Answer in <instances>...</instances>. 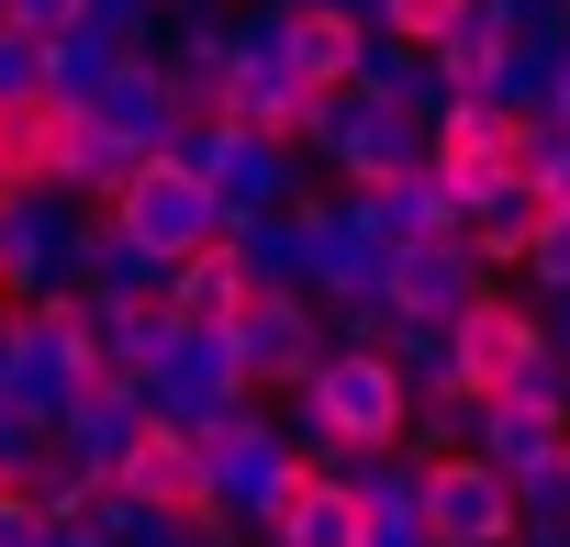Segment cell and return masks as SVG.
I'll list each match as a JSON object with an SVG mask.
<instances>
[{
	"instance_id": "obj_40",
	"label": "cell",
	"mask_w": 570,
	"mask_h": 547,
	"mask_svg": "<svg viewBox=\"0 0 570 547\" xmlns=\"http://www.w3.org/2000/svg\"><path fill=\"white\" fill-rule=\"evenodd\" d=\"M548 123H570V46L548 57Z\"/></svg>"
},
{
	"instance_id": "obj_39",
	"label": "cell",
	"mask_w": 570,
	"mask_h": 547,
	"mask_svg": "<svg viewBox=\"0 0 570 547\" xmlns=\"http://www.w3.org/2000/svg\"><path fill=\"white\" fill-rule=\"evenodd\" d=\"M0 547H46V514H35L23 480H0Z\"/></svg>"
},
{
	"instance_id": "obj_28",
	"label": "cell",
	"mask_w": 570,
	"mask_h": 547,
	"mask_svg": "<svg viewBox=\"0 0 570 547\" xmlns=\"http://www.w3.org/2000/svg\"><path fill=\"white\" fill-rule=\"evenodd\" d=\"M112 34H90V23H68V34H46V101H68V112H90V90L112 79Z\"/></svg>"
},
{
	"instance_id": "obj_7",
	"label": "cell",
	"mask_w": 570,
	"mask_h": 547,
	"mask_svg": "<svg viewBox=\"0 0 570 547\" xmlns=\"http://www.w3.org/2000/svg\"><path fill=\"white\" fill-rule=\"evenodd\" d=\"M325 347H336V325H325L314 291H246V314H235V358H246V391H257V402H268V391H303Z\"/></svg>"
},
{
	"instance_id": "obj_38",
	"label": "cell",
	"mask_w": 570,
	"mask_h": 547,
	"mask_svg": "<svg viewBox=\"0 0 570 547\" xmlns=\"http://www.w3.org/2000/svg\"><path fill=\"white\" fill-rule=\"evenodd\" d=\"M0 23L46 46V34H68V23H79V0H0Z\"/></svg>"
},
{
	"instance_id": "obj_45",
	"label": "cell",
	"mask_w": 570,
	"mask_h": 547,
	"mask_svg": "<svg viewBox=\"0 0 570 547\" xmlns=\"http://www.w3.org/2000/svg\"><path fill=\"white\" fill-rule=\"evenodd\" d=\"M514 547H570V536H514Z\"/></svg>"
},
{
	"instance_id": "obj_2",
	"label": "cell",
	"mask_w": 570,
	"mask_h": 547,
	"mask_svg": "<svg viewBox=\"0 0 570 547\" xmlns=\"http://www.w3.org/2000/svg\"><path fill=\"white\" fill-rule=\"evenodd\" d=\"M303 157H314L336 190H381V179L425 168V123H414L403 101L336 79V90H314V112H303Z\"/></svg>"
},
{
	"instance_id": "obj_34",
	"label": "cell",
	"mask_w": 570,
	"mask_h": 547,
	"mask_svg": "<svg viewBox=\"0 0 570 547\" xmlns=\"http://www.w3.org/2000/svg\"><path fill=\"white\" fill-rule=\"evenodd\" d=\"M459 23V0H370V34H403V46H436Z\"/></svg>"
},
{
	"instance_id": "obj_33",
	"label": "cell",
	"mask_w": 570,
	"mask_h": 547,
	"mask_svg": "<svg viewBox=\"0 0 570 547\" xmlns=\"http://www.w3.org/2000/svg\"><path fill=\"white\" fill-rule=\"evenodd\" d=\"M403 447H414V458H448V447H470V391H414V425H403Z\"/></svg>"
},
{
	"instance_id": "obj_30",
	"label": "cell",
	"mask_w": 570,
	"mask_h": 547,
	"mask_svg": "<svg viewBox=\"0 0 570 547\" xmlns=\"http://www.w3.org/2000/svg\"><path fill=\"white\" fill-rule=\"evenodd\" d=\"M514 514H525V536H570V447H548L537 469H514Z\"/></svg>"
},
{
	"instance_id": "obj_32",
	"label": "cell",
	"mask_w": 570,
	"mask_h": 547,
	"mask_svg": "<svg viewBox=\"0 0 570 547\" xmlns=\"http://www.w3.org/2000/svg\"><path fill=\"white\" fill-rule=\"evenodd\" d=\"M503 391H514V402H537V414H570V347H559V336H537V347L503 369Z\"/></svg>"
},
{
	"instance_id": "obj_21",
	"label": "cell",
	"mask_w": 570,
	"mask_h": 547,
	"mask_svg": "<svg viewBox=\"0 0 570 547\" xmlns=\"http://www.w3.org/2000/svg\"><path fill=\"white\" fill-rule=\"evenodd\" d=\"M246 291H257V280H246V257H235L224 235H213V246H190V257L168 268V314H179V325H235V314H246Z\"/></svg>"
},
{
	"instance_id": "obj_9",
	"label": "cell",
	"mask_w": 570,
	"mask_h": 547,
	"mask_svg": "<svg viewBox=\"0 0 570 547\" xmlns=\"http://www.w3.org/2000/svg\"><path fill=\"white\" fill-rule=\"evenodd\" d=\"M124 235H146V246H168V257H190V246H213L224 235V201L190 179V157H135V179L101 201Z\"/></svg>"
},
{
	"instance_id": "obj_10",
	"label": "cell",
	"mask_w": 570,
	"mask_h": 547,
	"mask_svg": "<svg viewBox=\"0 0 570 547\" xmlns=\"http://www.w3.org/2000/svg\"><path fill=\"white\" fill-rule=\"evenodd\" d=\"M481 291H492V268H481L470 235H403V246H392V314H436V325H459Z\"/></svg>"
},
{
	"instance_id": "obj_6",
	"label": "cell",
	"mask_w": 570,
	"mask_h": 547,
	"mask_svg": "<svg viewBox=\"0 0 570 547\" xmlns=\"http://www.w3.org/2000/svg\"><path fill=\"white\" fill-rule=\"evenodd\" d=\"M146 414L157 425H213L224 402H246V358H235V325H179L146 369Z\"/></svg>"
},
{
	"instance_id": "obj_14",
	"label": "cell",
	"mask_w": 570,
	"mask_h": 547,
	"mask_svg": "<svg viewBox=\"0 0 570 547\" xmlns=\"http://www.w3.org/2000/svg\"><path fill=\"white\" fill-rule=\"evenodd\" d=\"M224 246L246 257V280H257V291H314V212H303V201H279V212H235Z\"/></svg>"
},
{
	"instance_id": "obj_37",
	"label": "cell",
	"mask_w": 570,
	"mask_h": 547,
	"mask_svg": "<svg viewBox=\"0 0 570 547\" xmlns=\"http://www.w3.org/2000/svg\"><path fill=\"white\" fill-rule=\"evenodd\" d=\"M503 34L514 46H570V0H503Z\"/></svg>"
},
{
	"instance_id": "obj_26",
	"label": "cell",
	"mask_w": 570,
	"mask_h": 547,
	"mask_svg": "<svg viewBox=\"0 0 570 547\" xmlns=\"http://www.w3.org/2000/svg\"><path fill=\"white\" fill-rule=\"evenodd\" d=\"M370 212H381V235L403 246V235H459V190H448V168L425 157V168H403V179H381L370 190Z\"/></svg>"
},
{
	"instance_id": "obj_42",
	"label": "cell",
	"mask_w": 570,
	"mask_h": 547,
	"mask_svg": "<svg viewBox=\"0 0 570 547\" xmlns=\"http://www.w3.org/2000/svg\"><path fill=\"white\" fill-rule=\"evenodd\" d=\"M537 325H548V336L570 347V291H548V302H537Z\"/></svg>"
},
{
	"instance_id": "obj_11",
	"label": "cell",
	"mask_w": 570,
	"mask_h": 547,
	"mask_svg": "<svg viewBox=\"0 0 570 547\" xmlns=\"http://www.w3.org/2000/svg\"><path fill=\"white\" fill-rule=\"evenodd\" d=\"M146 425H157V414H146V380H135V369H90V380H79V402L57 414V436H68L101 480L135 458V436H146Z\"/></svg>"
},
{
	"instance_id": "obj_48",
	"label": "cell",
	"mask_w": 570,
	"mask_h": 547,
	"mask_svg": "<svg viewBox=\"0 0 570 547\" xmlns=\"http://www.w3.org/2000/svg\"><path fill=\"white\" fill-rule=\"evenodd\" d=\"M257 547H279V536H257Z\"/></svg>"
},
{
	"instance_id": "obj_20",
	"label": "cell",
	"mask_w": 570,
	"mask_h": 547,
	"mask_svg": "<svg viewBox=\"0 0 570 547\" xmlns=\"http://www.w3.org/2000/svg\"><path fill=\"white\" fill-rule=\"evenodd\" d=\"M79 325H90V358H101V369H146V358L179 336L168 302H124V291H79Z\"/></svg>"
},
{
	"instance_id": "obj_41",
	"label": "cell",
	"mask_w": 570,
	"mask_h": 547,
	"mask_svg": "<svg viewBox=\"0 0 570 547\" xmlns=\"http://www.w3.org/2000/svg\"><path fill=\"white\" fill-rule=\"evenodd\" d=\"M370 547H436L425 525H370Z\"/></svg>"
},
{
	"instance_id": "obj_24",
	"label": "cell",
	"mask_w": 570,
	"mask_h": 547,
	"mask_svg": "<svg viewBox=\"0 0 570 547\" xmlns=\"http://www.w3.org/2000/svg\"><path fill=\"white\" fill-rule=\"evenodd\" d=\"M425 57H436V79H448V90H492V68L514 57V34H503V0H459V23H448Z\"/></svg>"
},
{
	"instance_id": "obj_43",
	"label": "cell",
	"mask_w": 570,
	"mask_h": 547,
	"mask_svg": "<svg viewBox=\"0 0 570 547\" xmlns=\"http://www.w3.org/2000/svg\"><path fill=\"white\" fill-rule=\"evenodd\" d=\"M46 547H112V536H90V525H46Z\"/></svg>"
},
{
	"instance_id": "obj_16",
	"label": "cell",
	"mask_w": 570,
	"mask_h": 547,
	"mask_svg": "<svg viewBox=\"0 0 570 547\" xmlns=\"http://www.w3.org/2000/svg\"><path fill=\"white\" fill-rule=\"evenodd\" d=\"M168 246H146V235H124L112 212H90V246H79V291H124V302H168Z\"/></svg>"
},
{
	"instance_id": "obj_25",
	"label": "cell",
	"mask_w": 570,
	"mask_h": 547,
	"mask_svg": "<svg viewBox=\"0 0 570 547\" xmlns=\"http://www.w3.org/2000/svg\"><path fill=\"white\" fill-rule=\"evenodd\" d=\"M57 135H68V101H46V90L0 101V190L12 179H57Z\"/></svg>"
},
{
	"instance_id": "obj_22",
	"label": "cell",
	"mask_w": 570,
	"mask_h": 547,
	"mask_svg": "<svg viewBox=\"0 0 570 547\" xmlns=\"http://www.w3.org/2000/svg\"><path fill=\"white\" fill-rule=\"evenodd\" d=\"M268 536H279V547H370V514H358V491H347L336 469H303V491L279 503Z\"/></svg>"
},
{
	"instance_id": "obj_17",
	"label": "cell",
	"mask_w": 570,
	"mask_h": 547,
	"mask_svg": "<svg viewBox=\"0 0 570 547\" xmlns=\"http://www.w3.org/2000/svg\"><path fill=\"white\" fill-rule=\"evenodd\" d=\"M537 212H548V190L514 168V179H492V190H470V212H459V235L481 246V268L492 280H514V257H525V235H537Z\"/></svg>"
},
{
	"instance_id": "obj_5",
	"label": "cell",
	"mask_w": 570,
	"mask_h": 547,
	"mask_svg": "<svg viewBox=\"0 0 570 547\" xmlns=\"http://www.w3.org/2000/svg\"><path fill=\"white\" fill-rule=\"evenodd\" d=\"M101 358H90V325H79V291H57V302H12V402L23 414H68L79 402V380H90Z\"/></svg>"
},
{
	"instance_id": "obj_13",
	"label": "cell",
	"mask_w": 570,
	"mask_h": 547,
	"mask_svg": "<svg viewBox=\"0 0 570 547\" xmlns=\"http://www.w3.org/2000/svg\"><path fill=\"white\" fill-rule=\"evenodd\" d=\"M90 112L124 135V146H146V157H168L190 123H179V101H168V68L157 57H112V79L90 90Z\"/></svg>"
},
{
	"instance_id": "obj_15",
	"label": "cell",
	"mask_w": 570,
	"mask_h": 547,
	"mask_svg": "<svg viewBox=\"0 0 570 547\" xmlns=\"http://www.w3.org/2000/svg\"><path fill=\"white\" fill-rule=\"evenodd\" d=\"M112 480H124L135 503L179 514V525H190V514H213V503H202V436H190V425H146V436H135V458H124Z\"/></svg>"
},
{
	"instance_id": "obj_47",
	"label": "cell",
	"mask_w": 570,
	"mask_h": 547,
	"mask_svg": "<svg viewBox=\"0 0 570 547\" xmlns=\"http://www.w3.org/2000/svg\"><path fill=\"white\" fill-rule=\"evenodd\" d=\"M224 12H246V0H224Z\"/></svg>"
},
{
	"instance_id": "obj_18",
	"label": "cell",
	"mask_w": 570,
	"mask_h": 547,
	"mask_svg": "<svg viewBox=\"0 0 570 547\" xmlns=\"http://www.w3.org/2000/svg\"><path fill=\"white\" fill-rule=\"evenodd\" d=\"M470 447L514 480V469H537L548 447H570V414H537V402H514V391H481V402H470Z\"/></svg>"
},
{
	"instance_id": "obj_8",
	"label": "cell",
	"mask_w": 570,
	"mask_h": 547,
	"mask_svg": "<svg viewBox=\"0 0 570 547\" xmlns=\"http://www.w3.org/2000/svg\"><path fill=\"white\" fill-rule=\"evenodd\" d=\"M425 536L436 547H514L525 514H514V480L481 458V447H448L425 458Z\"/></svg>"
},
{
	"instance_id": "obj_29",
	"label": "cell",
	"mask_w": 570,
	"mask_h": 547,
	"mask_svg": "<svg viewBox=\"0 0 570 547\" xmlns=\"http://www.w3.org/2000/svg\"><path fill=\"white\" fill-rule=\"evenodd\" d=\"M23 491H35V514H46V525H79V514H90V491H101V469H90L68 436H46V447H35V469H23Z\"/></svg>"
},
{
	"instance_id": "obj_31",
	"label": "cell",
	"mask_w": 570,
	"mask_h": 547,
	"mask_svg": "<svg viewBox=\"0 0 570 547\" xmlns=\"http://www.w3.org/2000/svg\"><path fill=\"white\" fill-rule=\"evenodd\" d=\"M514 280H525V302L570 291V201H548V212H537V235H525V257H514Z\"/></svg>"
},
{
	"instance_id": "obj_23",
	"label": "cell",
	"mask_w": 570,
	"mask_h": 547,
	"mask_svg": "<svg viewBox=\"0 0 570 547\" xmlns=\"http://www.w3.org/2000/svg\"><path fill=\"white\" fill-rule=\"evenodd\" d=\"M358 90H381V101H403L414 123H436V112L459 101V90L436 79V57H425V46H403V34H370V46H358Z\"/></svg>"
},
{
	"instance_id": "obj_19",
	"label": "cell",
	"mask_w": 570,
	"mask_h": 547,
	"mask_svg": "<svg viewBox=\"0 0 570 547\" xmlns=\"http://www.w3.org/2000/svg\"><path fill=\"white\" fill-rule=\"evenodd\" d=\"M135 157H146V146H124V135H112L101 112H68V135H57V190L101 212V201H112V190L135 179Z\"/></svg>"
},
{
	"instance_id": "obj_27",
	"label": "cell",
	"mask_w": 570,
	"mask_h": 547,
	"mask_svg": "<svg viewBox=\"0 0 570 547\" xmlns=\"http://www.w3.org/2000/svg\"><path fill=\"white\" fill-rule=\"evenodd\" d=\"M358 46H370V23H358V12H336V0H314V12H292V57H303V79H314V90L358 79Z\"/></svg>"
},
{
	"instance_id": "obj_35",
	"label": "cell",
	"mask_w": 570,
	"mask_h": 547,
	"mask_svg": "<svg viewBox=\"0 0 570 547\" xmlns=\"http://www.w3.org/2000/svg\"><path fill=\"white\" fill-rule=\"evenodd\" d=\"M525 179H537L548 201H570V123H548V112L525 123Z\"/></svg>"
},
{
	"instance_id": "obj_3",
	"label": "cell",
	"mask_w": 570,
	"mask_h": 547,
	"mask_svg": "<svg viewBox=\"0 0 570 547\" xmlns=\"http://www.w3.org/2000/svg\"><path fill=\"white\" fill-rule=\"evenodd\" d=\"M168 157H190V179L224 201V223L235 212H279V201H303L325 168L292 146V135H257V123H235V112H213V123H190Z\"/></svg>"
},
{
	"instance_id": "obj_4",
	"label": "cell",
	"mask_w": 570,
	"mask_h": 547,
	"mask_svg": "<svg viewBox=\"0 0 570 547\" xmlns=\"http://www.w3.org/2000/svg\"><path fill=\"white\" fill-rule=\"evenodd\" d=\"M79 246H90V201H68L57 179H12L0 190V302L79 291Z\"/></svg>"
},
{
	"instance_id": "obj_46",
	"label": "cell",
	"mask_w": 570,
	"mask_h": 547,
	"mask_svg": "<svg viewBox=\"0 0 570 547\" xmlns=\"http://www.w3.org/2000/svg\"><path fill=\"white\" fill-rule=\"evenodd\" d=\"M179 547H213V536H179Z\"/></svg>"
},
{
	"instance_id": "obj_36",
	"label": "cell",
	"mask_w": 570,
	"mask_h": 547,
	"mask_svg": "<svg viewBox=\"0 0 570 547\" xmlns=\"http://www.w3.org/2000/svg\"><path fill=\"white\" fill-rule=\"evenodd\" d=\"M46 436H57V425H46V414H23V402H12V391H0V480H23V469H35V447H46Z\"/></svg>"
},
{
	"instance_id": "obj_44",
	"label": "cell",
	"mask_w": 570,
	"mask_h": 547,
	"mask_svg": "<svg viewBox=\"0 0 570 547\" xmlns=\"http://www.w3.org/2000/svg\"><path fill=\"white\" fill-rule=\"evenodd\" d=\"M0 391H12V302H0Z\"/></svg>"
},
{
	"instance_id": "obj_12",
	"label": "cell",
	"mask_w": 570,
	"mask_h": 547,
	"mask_svg": "<svg viewBox=\"0 0 570 547\" xmlns=\"http://www.w3.org/2000/svg\"><path fill=\"white\" fill-rule=\"evenodd\" d=\"M448 336H459V391L481 402V391H503V369H514V358H525L548 325H537V302H525V291H503V280H492V291H481V302H470Z\"/></svg>"
},
{
	"instance_id": "obj_1",
	"label": "cell",
	"mask_w": 570,
	"mask_h": 547,
	"mask_svg": "<svg viewBox=\"0 0 570 547\" xmlns=\"http://www.w3.org/2000/svg\"><path fill=\"white\" fill-rule=\"evenodd\" d=\"M190 436H202V503L257 547V536L279 525V503L303 491V469H314V458L279 436V414H268L257 391H246V402H224V414H213V425H190Z\"/></svg>"
}]
</instances>
